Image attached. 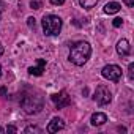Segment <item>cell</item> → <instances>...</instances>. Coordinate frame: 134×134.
<instances>
[{"label":"cell","instance_id":"cell-11","mask_svg":"<svg viewBox=\"0 0 134 134\" xmlns=\"http://www.w3.org/2000/svg\"><path fill=\"white\" fill-rule=\"evenodd\" d=\"M120 3H117V2H110V3H107L106 7H104V13L106 14H115V13H118L120 11Z\"/></svg>","mask_w":134,"mask_h":134},{"label":"cell","instance_id":"cell-19","mask_svg":"<svg viewBox=\"0 0 134 134\" xmlns=\"http://www.w3.org/2000/svg\"><path fill=\"white\" fill-rule=\"evenodd\" d=\"M7 131H8V132H16V131H18V128H16V126H8V128H7Z\"/></svg>","mask_w":134,"mask_h":134},{"label":"cell","instance_id":"cell-25","mask_svg":"<svg viewBox=\"0 0 134 134\" xmlns=\"http://www.w3.org/2000/svg\"><path fill=\"white\" fill-rule=\"evenodd\" d=\"M0 7H2V3H0Z\"/></svg>","mask_w":134,"mask_h":134},{"label":"cell","instance_id":"cell-8","mask_svg":"<svg viewBox=\"0 0 134 134\" xmlns=\"http://www.w3.org/2000/svg\"><path fill=\"white\" fill-rule=\"evenodd\" d=\"M63 126H65L63 120L58 118V117H54V118L49 121V125H47V132H57V131L63 129Z\"/></svg>","mask_w":134,"mask_h":134},{"label":"cell","instance_id":"cell-10","mask_svg":"<svg viewBox=\"0 0 134 134\" xmlns=\"http://www.w3.org/2000/svg\"><path fill=\"white\" fill-rule=\"evenodd\" d=\"M106 121H107V115L103 114V112H96V114H93L92 118H90V123H92L93 126H101V125H104Z\"/></svg>","mask_w":134,"mask_h":134},{"label":"cell","instance_id":"cell-3","mask_svg":"<svg viewBox=\"0 0 134 134\" xmlns=\"http://www.w3.org/2000/svg\"><path fill=\"white\" fill-rule=\"evenodd\" d=\"M21 106L25 114H38L43 109V99L40 96H25L22 98Z\"/></svg>","mask_w":134,"mask_h":134},{"label":"cell","instance_id":"cell-7","mask_svg":"<svg viewBox=\"0 0 134 134\" xmlns=\"http://www.w3.org/2000/svg\"><path fill=\"white\" fill-rule=\"evenodd\" d=\"M117 52H118L120 57H126V55H129V52H131L129 41H128V40H120V41L117 43Z\"/></svg>","mask_w":134,"mask_h":134},{"label":"cell","instance_id":"cell-23","mask_svg":"<svg viewBox=\"0 0 134 134\" xmlns=\"http://www.w3.org/2000/svg\"><path fill=\"white\" fill-rule=\"evenodd\" d=\"M2 132H3V128H0V134H2Z\"/></svg>","mask_w":134,"mask_h":134},{"label":"cell","instance_id":"cell-4","mask_svg":"<svg viewBox=\"0 0 134 134\" xmlns=\"http://www.w3.org/2000/svg\"><path fill=\"white\" fill-rule=\"evenodd\" d=\"M93 99H95L99 106H106V104L110 103V99H112V93H110V90H109L106 85H98L96 90H95Z\"/></svg>","mask_w":134,"mask_h":134},{"label":"cell","instance_id":"cell-13","mask_svg":"<svg viewBox=\"0 0 134 134\" xmlns=\"http://www.w3.org/2000/svg\"><path fill=\"white\" fill-rule=\"evenodd\" d=\"M25 132H41V129L36 128V126H27L25 128Z\"/></svg>","mask_w":134,"mask_h":134},{"label":"cell","instance_id":"cell-14","mask_svg":"<svg viewBox=\"0 0 134 134\" xmlns=\"http://www.w3.org/2000/svg\"><path fill=\"white\" fill-rule=\"evenodd\" d=\"M43 5H41V2H33V0H32V2H30V8H33V10H40Z\"/></svg>","mask_w":134,"mask_h":134},{"label":"cell","instance_id":"cell-5","mask_svg":"<svg viewBox=\"0 0 134 134\" xmlns=\"http://www.w3.org/2000/svg\"><path fill=\"white\" fill-rule=\"evenodd\" d=\"M101 74H103V77H106L112 82H117L121 77V68L118 65H106L101 71Z\"/></svg>","mask_w":134,"mask_h":134},{"label":"cell","instance_id":"cell-12","mask_svg":"<svg viewBox=\"0 0 134 134\" xmlns=\"http://www.w3.org/2000/svg\"><path fill=\"white\" fill-rule=\"evenodd\" d=\"M98 2H99V0H79L81 7H82V8H85V10H90V8H93V7H95Z\"/></svg>","mask_w":134,"mask_h":134},{"label":"cell","instance_id":"cell-2","mask_svg":"<svg viewBox=\"0 0 134 134\" xmlns=\"http://www.w3.org/2000/svg\"><path fill=\"white\" fill-rule=\"evenodd\" d=\"M43 30L46 35H58L62 30V19L55 14H47L43 18Z\"/></svg>","mask_w":134,"mask_h":134},{"label":"cell","instance_id":"cell-15","mask_svg":"<svg viewBox=\"0 0 134 134\" xmlns=\"http://www.w3.org/2000/svg\"><path fill=\"white\" fill-rule=\"evenodd\" d=\"M112 24H114V27H121V24H123V21H121V18H115Z\"/></svg>","mask_w":134,"mask_h":134},{"label":"cell","instance_id":"cell-1","mask_svg":"<svg viewBox=\"0 0 134 134\" xmlns=\"http://www.w3.org/2000/svg\"><path fill=\"white\" fill-rule=\"evenodd\" d=\"M90 54H92V47L87 41H77L71 46V51H70V60L77 65V66H82L88 58H90Z\"/></svg>","mask_w":134,"mask_h":134},{"label":"cell","instance_id":"cell-22","mask_svg":"<svg viewBox=\"0 0 134 134\" xmlns=\"http://www.w3.org/2000/svg\"><path fill=\"white\" fill-rule=\"evenodd\" d=\"M3 54V46H2V43H0V55Z\"/></svg>","mask_w":134,"mask_h":134},{"label":"cell","instance_id":"cell-9","mask_svg":"<svg viewBox=\"0 0 134 134\" xmlns=\"http://www.w3.org/2000/svg\"><path fill=\"white\" fill-rule=\"evenodd\" d=\"M44 66H46V60L44 58H38L36 60V66H30L29 73L33 74V76H41L43 71H44Z\"/></svg>","mask_w":134,"mask_h":134},{"label":"cell","instance_id":"cell-16","mask_svg":"<svg viewBox=\"0 0 134 134\" xmlns=\"http://www.w3.org/2000/svg\"><path fill=\"white\" fill-rule=\"evenodd\" d=\"M27 24H29L30 29H35V18H29L27 19Z\"/></svg>","mask_w":134,"mask_h":134},{"label":"cell","instance_id":"cell-21","mask_svg":"<svg viewBox=\"0 0 134 134\" xmlns=\"http://www.w3.org/2000/svg\"><path fill=\"white\" fill-rule=\"evenodd\" d=\"M0 95H7V88H0Z\"/></svg>","mask_w":134,"mask_h":134},{"label":"cell","instance_id":"cell-6","mask_svg":"<svg viewBox=\"0 0 134 134\" xmlns=\"http://www.w3.org/2000/svg\"><path fill=\"white\" fill-rule=\"evenodd\" d=\"M51 99L55 103L57 109H63V107H66V106H70V104H71V99H70L68 93H66V90H62L60 93L52 95V96H51Z\"/></svg>","mask_w":134,"mask_h":134},{"label":"cell","instance_id":"cell-20","mask_svg":"<svg viewBox=\"0 0 134 134\" xmlns=\"http://www.w3.org/2000/svg\"><path fill=\"white\" fill-rule=\"evenodd\" d=\"M123 2H125L128 7H132V5H134V0H123Z\"/></svg>","mask_w":134,"mask_h":134},{"label":"cell","instance_id":"cell-17","mask_svg":"<svg viewBox=\"0 0 134 134\" xmlns=\"http://www.w3.org/2000/svg\"><path fill=\"white\" fill-rule=\"evenodd\" d=\"M128 71H129V79L132 81V77H134V74H132V71H134V65H132V63L129 65V70H128Z\"/></svg>","mask_w":134,"mask_h":134},{"label":"cell","instance_id":"cell-24","mask_svg":"<svg viewBox=\"0 0 134 134\" xmlns=\"http://www.w3.org/2000/svg\"><path fill=\"white\" fill-rule=\"evenodd\" d=\"M0 76H2V66H0Z\"/></svg>","mask_w":134,"mask_h":134},{"label":"cell","instance_id":"cell-18","mask_svg":"<svg viewBox=\"0 0 134 134\" xmlns=\"http://www.w3.org/2000/svg\"><path fill=\"white\" fill-rule=\"evenodd\" d=\"M51 3H52V5H63L65 0H51Z\"/></svg>","mask_w":134,"mask_h":134}]
</instances>
